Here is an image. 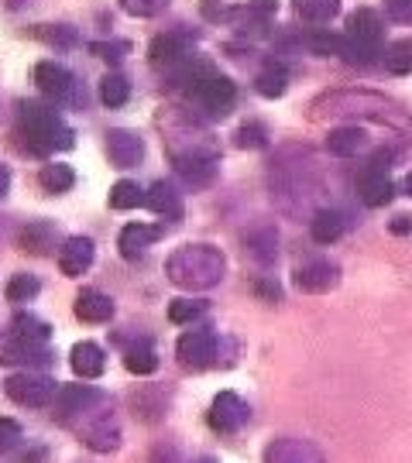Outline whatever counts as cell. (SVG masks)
<instances>
[{"label":"cell","mask_w":412,"mask_h":463,"mask_svg":"<svg viewBox=\"0 0 412 463\" xmlns=\"http://www.w3.org/2000/svg\"><path fill=\"white\" fill-rule=\"evenodd\" d=\"M224 268H227V261L216 248H210V244H186L165 261V275H168L172 285L199 292V288H214L216 281L224 279Z\"/></svg>","instance_id":"obj_1"},{"label":"cell","mask_w":412,"mask_h":463,"mask_svg":"<svg viewBox=\"0 0 412 463\" xmlns=\"http://www.w3.org/2000/svg\"><path fill=\"white\" fill-rule=\"evenodd\" d=\"M17 114H21V131L28 137V145L34 151H42V155H49V151H69L76 141V134L69 131L66 124H62V117L49 110V107H42V103H21L17 107Z\"/></svg>","instance_id":"obj_2"},{"label":"cell","mask_w":412,"mask_h":463,"mask_svg":"<svg viewBox=\"0 0 412 463\" xmlns=\"http://www.w3.org/2000/svg\"><path fill=\"white\" fill-rule=\"evenodd\" d=\"M189 97L196 99L199 110H206L210 117H227L234 99H237V86L227 76L206 72V76H199L196 83H189Z\"/></svg>","instance_id":"obj_3"},{"label":"cell","mask_w":412,"mask_h":463,"mask_svg":"<svg viewBox=\"0 0 412 463\" xmlns=\"http://www.w3.org/2000/svg\"><path fill=\"white\" fill-rule=\"evenodd\" d=\"M4 392L11 402L24 405V409H45L52 405V398L59 392V384L45 374H32V371H21V374H11L4 381Z\"/></svg>","instance_id":"obj_4"},{"label":"cell","mask_w":412,"mask_h":463,"mask_svg":"<svg viewBox=\"0 0 412 463\" xmlns=\"http://www.w3.org/2000/svg\"><path fill=\"white\" fill-rule=\"evenodd\" d=\"M100 392L90 388V384H59V392L52 398V419L59 422H69L72 415L90 412L93 405H100Z\"/></svg>","instance_id":"obj_5"},{"label":"cell","mask_w":412,"mask_h":463,"mask_svg":"<svg viewBox=\"0 0 412 463\" xmlns=\"http://www.w3.org/2000/svg\"><path fill=\"white\" fill-rule=\"evenodd\" d=\"M176 354L186 367L203 371V367L214 364L216 357V333L214 330H186L176 344Z\"/></svg>","instance_id":"obj_6"},{"label":"cell","mask_w":412,"mask_h":463,"mask_svg":"<svg viewBox=\"0 0 412 463\" xmlns=\"http://www.w3.org/2000/svg\"><path fill=\"white\" fill-rule=\"evenodd\" d=\"M337 281H340V268L333 265L330 258H310V261H302L296 268V285L302 292L320 296V292H330Z\"/></svg>","instance_id":"obj_7"},{"label":"cell","mask_w":412,"mask_h":463,"mask_svg":"<svg viewBox=\"0 0 412 463\" xmlns=\"http://www.w3.org/2000/svg\"><path fill=\"white\" fill-rule=\"evenodd\" d=\"M251 419V409H247L244 398H237L234 392H224L216 395L214 409H210V426L216 432H237Z\"/></svg>","instance_id":"obj_8"},{"label":"cell","mask_w":412,"mask_h":463,"mask_svg":"<svg viewBox=\"0 0 412 463\" xmlns=\"http://www.w3.org/2000/svg\"><path fill=\"white\" fill-rule=\"evenodd\" d=\"M107 155H110L114 168H134L145 158V141L128 128H114L107 134Z\"/></svg>","instance_id":"obj_9"},{"label":"cell","mask_w":412,"mask_h":463,"mask_svg":"<svg viewBox=\"0 0 412 463\" xmlns=\"http://www.w3.org/2000/svg\"><path fill=\"white\" fill-rule=\"evenodd\" d=\"M358 196H361L364 206H385V203H392V196H396V185H392L385 168L368 165L358 175Z\"/></svg>","instance_id":"obj_10"},{"label":"cell","mask_w":412,"mask_h":463,"mask_svg":"<svg viewBox=\"0 0 412 463\" xmlns=\"http://www.w3.org/2000/svg\"><path fill=\"white\" fill-rule=\"evenodd\" d=\"M93 258H97V248H93L90 237H69L59 248V268H62L66 279H80L82 271L93 265Z\"/></svg>","instance_id":"obj_11"},{"label":"cell","mask_w":412,"mask_h":463,"mask_svg":"<svg viewBox=\"0 0 412 463\" xmlns=\"http://www.w3.org/2000/svg\"><path fill=\"white\" fill-rule=\"evenodd\" d=\"M264 463H327L310 439H275L264 449Z\"/></svg>","instance_id":"obj_12"},{"label":"cell","mask_w":412,"mask_h":463,"mask_svg":"<svg viewBox=\"0 0 412 463\" xmlns=\"http://www.w3.org/2000/svg\"><path fill=\"white\" fill-rule=\"evenodd\" d=\"M34 83L52 99L72 97V72L66 66H59V62H38L34 66Z\"/></svg>","instance_id":"obj_13"},{"label":"cell","mask_w":412,"mask_h":463,"mask_svg":"<svg viewBox=\"0 0 412 463\" xmlns=\"http://www.w3.org/2000/svg\"><path fill=\"white\" fill-rule=\"evenodd\" d=\"M158 237H162V227H149V223H128V227L120 231L117 248H120V254H124L128 261H138V258H145V250H149Z\"/></svg>","instance_id":"obj_14"},{"label":"cell","mask_w":412,"mask_h":463,"mask_svg":"<svg viewBox=\"0 0 412 463\" xmlns=\"http://www.w3.org/2000/svg\"><path fill=\"white\" fill-rule=\"evenodd\" d=\"M381 34H385V24H381L378 11H371V7H358L354 14L347 17V38H354V42H361V45H375V49H378Z\"/></svg>","instance_id":"obj_15"},{"label":"cell","mask_w":412,"mask_h":463,"mask_svg":"<svg viewBox=\"0 0 412 463\" xmlns=\"http://www.w3.org/2000/svg\"><path fill=\"white\" fill-rule=\"evenodd\" d=\"M69 364H72V371H76L82 381H93V378H100V374L107 371V357H103V347H100V344H93V340H82V344H76V347H72Z\"/></svg>","instance_id":"obj_16"},{"label":"cell","mask_w":412,"mask_h":463,"mask_svg":"<svg viewBox=\"0 0 412 463\" xmlns=\"http://www.w3.org/2000/svg\"><path fill=\"white\" fill-rule=\"evenodd\" d=\"M82 443L93 449V453H110V449L120 447V430H117V422L110 415H100L93 422H86Z\"/></svg>","instance_id":"obj_17"},{"label":"cell","mask_w":412,"mask_h":463,"mask_svg":"<svg viewBox=\"0 0 412 463\" xmlns=\"http://www.w3.org/2000/svg\"><path fill=\"white\" fill-rule=\"evenodd\" d=\"M176 172L189 185H206L216 175V158L214 155H199V151H193V155H176Z\"/></svg>","instance_id":"obj_18"},{"label":"cell","mask_w":412,"mask_h":463,"mask_svg":"<svg viewBox=\"0 0 412 463\" xmlns=\"http://www.w3.org/2000/svg\"><path fill=\"white\" fill-rule=\"evenodd\" d=\"M114 316V298L97 292V288H82L76 296V319L82 323H107Z\"/></svg>","instance_id":"obj_19"},{"label":"cell","mask_w":412,"mask_h":463,"mask_svg":"<svg viewBox=\"0 0 412 463\" xmlns=\"http://www.w3.org/2000/svg\"><path fill=\"white\" fill-rule=\"evenodd\" d=\"M368 145V134L358 128V124H350V128H333L327 134V151L330 155H337V158H354L358 151H364Z\"/></svg>","instance_id":"obj_20"},{"label":"cell","mask_w":412,"mask_h":463,"mask_svg":"<svg viewBox=\"0 0 412 463\" xmlns=\"http://www.w3.org/2000/svg\"><path fill=\"white\" fill-rule=\"evenodd\" d=\"M149 55L155 66H176V62H182V59L189 55V42H186L182 34H158V38L151 42Z\"/></svg>","instance_id":"obj_21"},{"label":"cell","mask_w":412,"mask_h":463,"mask_svg":"<svg viewBox=\"0 0 412 463\" xmlns=\"http://www.w3.org/2000/svg\"><path fill=\"white\" fill-rule=\"evenodd\" d=\"M145 206H149V210H155L158 216H165V220H179V216H182V199L168 183L151 185L149 193H145Z\"/></svg>","instance_id":"obj_22"},{"label":"cell","mask_w":412,"mask_h":463,"mask_svg":"<svg viewBox=\"0 0 412 463\" xmlns=\"http://www.w3.org/2000/svg\"><path fill=\"white\" fill-rule=\"evenodd\" d=\"M11 333H14L17 340H24L28 347H42V344H49V336H52V326L49 323H42L38 316L32 313H17L14 319H11Z\"/></svg>","instance_id":"obj_23"},{"label":"cell","mask_w":412,"mask_h":463,"mask_svg":"<svg viewBox=\"0 0 412 463\" xmlns=\"http://www.w3.org/2000/svg\"><path fill=\"white\" fill-rule=\"evenodd\" d=\"M344 227H347V220H344V213H337V210H320V213L310 220V233H313L316 244H333V241H340Z\"/></svg>","instance_id":"obj_24"},{"label":"cell","mask_w":412,"mask_h":463,"mask_svg":"<svg viewBox=\"0 0 412 463\" xmlns=\"http://www.w3.org/2000/svg\"><path fill=\"white\" fill-rule=\"evenodd\" d=\"M21 248L32 250V254H49L55 248V227L45 220H34L21 231Z\"/></svg>","instance_id":"obj_25"},{"label":"cell","mask_w":412,"mask_h":463,"mask_svg":"<svg viewBox=\"0 0 412 463\" xmlns=\"http://www.w3.org/2000/svg\"><path fill=\"white\" fill-rule=\"evenodd\" d=\"M38 183H42L45 193H69L76 185V172L69 165H62V162H52V165H42Z\"/></svg>","instance_id":"obj_26"},{"label":"cell","mask_w":412,"mask_h":463,"mask_svg":"<svg viewBox=\"0 0 412 463\" xmlns=\"http://www.w3.org/2000/svg\"><path fill=\"white\" fill-rule=\"evenodd\" d=\"M247 250L258 265H272L275 254H279V233L275 231H258V233H247Z\"/></svg>","instance_id":"obj_27"},{"label":"cell","mask_w":412,"mask_h":463,"mask_svg":"<svg viewBox=\"0 0 412 463\" xmlns=\"http://www.w3.org/2000/svg\"><path fill=\"white\" fill-rule=\"evenodd\" d=\"M128 97H131V83H128L120 72H107V76L100 80V99H103L110 110H114V107H124Z\"/></svg>","instance_id":"obj_28"},{"label":"cell","mask_w":412,"mask_h":463,"mask_svg":"<svg viewBox=\"0 0 412 463\" xmlns=\"http://www.w3.org/2000/svg\"><path fill=\"white\" fill-rule=\"evenodd\" d=\"M385 69L396 72V76H409L412 72V38L392 42V45L385 49Z\"/></svg>","instance_id":"obj_29"},{"label":"cell","mask_w":412,"mask_h":463,"mask_svg":"<svg viewBox=\"0 0 412 463\" xmlns=\"http://www.w3.org/2000/svg\"><path fill=\"white\" fill-rule=\"evenodd\" d=\"M110 206H114V210H138V206H145V189L138 183L120 179V183L110 189Z\"/></svg>","instance_id":"obj_30"},{"label":"cell","mask_w":412,"mask_h":463,"mask_svg":"<svg viewBox=\"0 0 412 463\" xmlns=\"http://www.w3.org/2000/svg\"><path fill=\"white\" fill-rule=\"evenodd\" d=\"M124 367L131 371V374H155V367H158V357H155V350L149 344H141V347H131L124 354Z\"/></svg>","instance_id":"obj_31"},{"label":"cell","mask_w":412,"mask_h":463,"mask_svg":"<svg viewBox=\"0 0 412 463\" xmlns=\"http://www.w3.org/2000/svg\"><path fill=\"white\" fill-rule=\"evenodd\" d=\"M296 7L306 21H316V24L340 14V0H296Z\"/></svg>","instance_id":"obj_32"},{"label":"cell","mask_w":412,"mask_h":463,"mask_svg":"<svg viewBox=\"0 0 412 463\" xmlns=\"http://www.w3.org/2000/svg\"><path fill=\"white\" fill-rule=\"evenodd\" d=\"M42 292V281L34 279V275H14V279L7 281V302H32L34 296Z\"/></svg>","instance_id":"obj_33"},{"label":"cell","mask_w":412,"mask_h":463,"mask_svg":"<svg viewBox=\"0 0 412 463\" xmlns=\"http://www.w3.org/2000/svg\"><path fill=\"white\" fill-rule=\"evenodd\" d=\"M285 83H289V76H285V69H282V66H268L262 76L254 80L258 93H262V97H268V99L282 97V93H285Z\"/></svg>","instance_id":"obj_34"},{"label":"cell","mask_w":412,"mask_h":463,"mask_svg":"<svg viewBox=\"0 0 412 463\" xmlns=\"http://www.w3.org/2000/svg\"><path fill=\"white\" fill-rule=\"evenodd\" d=\"M32 354H34V347H28L24 340H17L11 330L0 336V364H17V361H28Z\"/></svg>","instance_id":"obj_35"},{"label":"cell","mask_w":412,"mask_h":463,"mask_svg":"<svg viewBox=\"0 0 412 463\" xmlns=\"http://www.w3.org/2000/svg\"><path fill=\"white\" fill-rule=\"evenodd\" d=\"M203 309H206V306L196 302V298H176V302L168 306V319H172V323H193Z\"/></svg>","instance_id":"obj_36"},{"label":"cell","mask_w":412,"mask_h":463,"mask_svg":"<svg viewBox=\"0 0 412 463\" xmlns=\"http://www.w3.org/2000/svg\"><path fill=\"white\" fill-rule=\"evenodd\" d=\"M168 4H172V0H120V7L131 17H155V14H162Z\"/></svg>","instance_id":"obj_37"},{"label":"cell","mask_w":412,"mask_h":463,"mask_svg":"<svg viewBox=\"0 0 412 463\" xmlns=\"http://www.w3.org/2000/svg\"><path fill=\"white\" fill-rule=\"evenodd\" d=\"M24 439V430L17 426L14 419H0V457L17 449V443Z\"/></svg>","instance_id":"obj_38"},{"label":"cell","mask_w":412,"mask_h":463,"mask_svg":"<svg viewBox=\"0 0 412 463\" xmlns=\"http://www.w3.org/2000/svg\"><path fill=\"white\" fill-rule=\"evenodd\" d=\"M128 49H131L128 42H93V45H90V52L100 55V59H107V62H120V59L128 55Z\"/></svg>","instance_id":"obj_39"},{"label":"cell","mask_w":412,"mask_h":463,"mask_svg":"<svg viewBox=\"0 0 412 463\" xmlns=\"http://www.w3.org/2000/svg\"><path fill=\"white\" fill-rule=\"evenodd\" d=\"M264 128L262 124H244L241 131H237V148H264Z\"/></svg>","instance_id":"obj_40"},{"label":"cell","mask_w":412,"mask_h":463,"mask_svg":"<svg viewBox=\"0 0 412 463\" xmlns=\"http://www.w3.org/2000/svg\"><path fill=\"white\" fill-rule=\"evenodd\" d=\"M38 38H45L49 45H76V32L66 28V24H59L55 32H52V24H42V28H38Z\"/></svg>","instance_id":"obj_41"},{"label":"cell","mask_w":412,"mask_h":463,"mask_svg":"<svg viewBox=\"0 0 412 463\" xmlns=\"http://www.w3.org/2000/svg\"><path fill=\"white\" fill-rule=\"evenodd\" d=\"M385 11H388L392 21L412 24V0H385Z\"/></svg>","instance_id":"obj_42"},{"label":"cell","mask_w":412,"mask_h":463,"mask_svg":"<svg viewBox=\"0 0 412 463\" xmlns=\"http://www.w3.org/2000/svg\"><path fill=\"white\" fill-rule=\"evenodd\" d=\"M392 233H412L409 216H396V220H392Z\"/></svg>","instance_id":"obj_43"},{"label":"cell","mask_w":412,"mask_h":463,"mask_svg":"<svg viewBox=\"0 0 412 463\" xmlns=\"http://www.w3.org/2000/svg\"><path fill=\"white\" fill-rule=\"evenodd\" d=\"M7 189H11V168L0 165V199L7 196Z\"/></svg>","instance_id":"obj_44"},{"label":"cell","mask_w":412,"mask_h":463,"mask_svg":"<svg viewBox=\"0 0 412 463\" xmlns=\"http://www.w3.org/2000/svg\"><path fill=\"white\" fill-rule=\"evenodd\" d=\"M406 193H409V196H412V175H409V179H406Z\"/></svg>","instance_id":"obj_45"}]
</instances>
